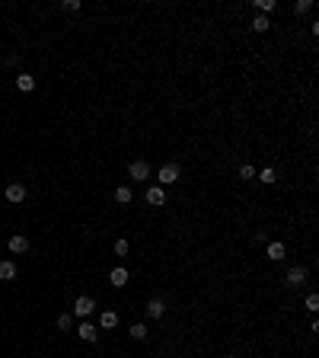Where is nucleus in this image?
Masks as SVG:
<instances>
[{
    "label": "nucleus",
    "mask_w": 319,
    "mask_h": 358,
    "mask_svg": "<svg viewBox=\"0 0 319 358\" xmlns=\"http://www.w3.org/2000/svg\"><path fill=\"white\" fill-rule=\"evenodd\" d=\"M93 310H96V301H93V297H77V301H74V313H77V317H90V313Z\"/></svg>",
    "instance_id": "nucleus-4"
},
{
    "label": "nucleus",
    "mask_w": 319,
    "mask_h": 358,
    "mask_svg": "<svg viewBox=\"0 0 319 358\" xmlns=\"http://www.w3.org/2000/svg\"><path fill=\"white\" fill-rule=\"evenodd\" d=\"M131 339H137V342H144V339H147V326H144V323H134V326H131Z\"/></svg>",
    "instance_id": "nucleus-15"
},
{
    "label": "nucleus",
    "mask_w": 319,
    "mask_h": 358,
    "mask_svg": "<svg viewBox=\"0 0 319 358\" xmlns=\"http://www.w3.org/2000/svg\"><path fill=\"white\" fill-rule=\"evenodd\" d=\"M23 198H26V186H23V183H10V186H7V202L19 205Z\"/></svg>",
    "instance_id": "nucleus-5"
},
{
    "label": "nucleus",
    "mask_w": 319,
    "mask_h": 358,
    "mask_svg": "<svg viewBox=\"0 0 319 358\" xmlns=\"http://www.w3.org/2000/svg\"><path fill=\"white\" fill-rule=\"evenodd\" d=\"M58 329H70V313H61V317H58Z\"/></svg>",
    "instance_id": "nucleus-24"
},
{
    "label": "nucleus",
    "mask_w": 319,
    "mask_h": 358,
    "mask_svg": "<svg viewBox=\"0 0 319 358\" xmlns=\"http://www.w3.org/2000/svg\"><path fill=\"white\" fill-rule=\"evenodd\" d=\"M268 259H284V243H278V240H274V243H268Z\"/></svg>",
    "instance_id": "nucleus-14"
},
{
    "label": "nucleus",
    "mask_w": 319,
    "mask_h": 358,
    "mask_svg": "<svg viewBox=\"0 0 319 358\" xmlns=\"http://www.w3.org/2000/svg\"><path fill=\"white\" fill-rule=\"evenodd\" d=\"M284 282H287V288H300V285H306V269L303 266H290L287 275H284Z\"/></svg>",
    "instance_id": "nucleus-3"
},
{
    "label": "nucleus",
    "mask_w": 319,
    "mask_h": 358,
    "mask_svg": "<svg viewBox=\"0 0 319 358\" xmlns=\"http://www.w3.org/2000/svg\"><path fill=\"white\" fill-rule=\"evenodd\" d=\"M99 323H102V329H112L115 323H118V317H115L112 310H106V313H102V317H99Z\"/></svg>",
    "instance_id": "nucleus-17"
},
{
    "label": "nucleus",
    "mask_w": 319,
    "mask_h": 358,
    "mask_svg": "<svg viewBox=\"0 0 319 358\" xmlns=\"http://www.w3.org/2000/svg\"><path fill=\"white\" fill-rule=\"evenodd\" d=\"M258 179H262V183H268V186H271L274 179H278V176H274V170H262V173H258Z\"/></svg>",
    "instance_id": "nucleus-22"
},
{
    "label": "nucleus",
    "mask_w": 319,
    "mask_h": 358,
    "mask_svg": "<svg viewBox=\"0 0 319 358\" xmlns=\"http://www.w3.org/2000/svg\"><path fill=\"white\" fill-rule=\"evenodd\" d=\"M10 278H16V266L10 259H0V282H10Z\"/></svg>",
    "instance_id": "nucleus-11"
},
{
    "label": "nucleus",
    "mask_w": 319,
    "mask_h": 358,
    "mask_svg": "<svg viewBox=\"0 0 319 358\" xmlns=\"http://www.w3.org/2000/svg\"><path fill=\"white\" fill-rule=\"evenodd\" d=\"M255 7L262 10V16L271 13V10H278V0H255Z\"/></svg>",
    "instance_id": "nucleus-18"
},
{
    "label": "nucleus",
    "mask_w": 319,
    "mask_h": 358,
    "mask_svg": "<svg viewBox=\"0 0 319 358\" xmlns=\"http://www.w3.org/2000/svg\"><path fill=\"white\" fill-rule=\"evenodd\" d=\"M147 313H150L153 320H163V313H166V304H163V297H150V301H147Z\"/></svg>",
    "instance_id": "nucleus-6"
},
{
    "label": "nucleus",
    "mask_w": 319,
    "mask_h": 358,
    "mask_svg": "<svg viewBox=\"0 0 319 358\" xmlns=\"http://www.w3.org/2000/svg\"><path fill=\"white\" fill-rule=\"evenodd\" d=\"M128 176L137 179V183H147V179H150V163H147V160H134L128 167Z\"/></svg>",
    "instance_id": "nucleus-2"
},
{
    "label": "nucleus",
    "mask_w": 319,
    "mask_h": 358,
    "mask_svg": "<svg viewBox=\"0 0 319 358\" xmlns=\"http://www.w3.org/2000/svg\"><path fill=\"white\" fill-rule=\"evenodd\" d=\"M310 10H313L310 0H297V3H294V13H297V16H300V13H310Z\"/></svg>",
    "instance_id": "nucleus-19"
},
{
    "label": "nucleus",
    "mask_w": 319,
    "mask_h": 358,
    "mask_svg": "<svg viewBox=\"0 0 319 358\" xmlns=\"http://www.w3.org/2000/svg\"><path fill=\"white\" fill-rule=\"evenodd\" d=\"M179 176H182L179 163H163V167H160V173H157V179H160V186H173Z\"/></svg>",
    "instance_id": "nucleus-1"
},
{
    "label": "nucleus",
    "mask_w": 319,
    "mask_h": 358,
    "mask_svg": "<svg viewBox=\"0 0 319 358\" xmlns=\"http://www.w3.org/2000/svg\"><path fill=\"white\" fill-rule=\"evenodd\" d=\"M77 333H80V339H83V342H96V326H93V323H80V329H77Z\"/></svg>",
    "instance_id": "nucleus-10"
},
{
    "label": "nucleus",
    "mask_w": 319,
    "mask_h": 358,
    "mask_svg": "<svg viewBox=\"0 0 319 358\" xmlns=\"http://www.w3.org/2000/svg\"><path fill=\"white\" fill-rule=\"evenodd\" d=\"M147 202H150V205H163V202H166L163 186H150V189H147Z\"/></svg>",
    "instance_id": "nucleus-9"
},
{
    "label": "nucleus",
    "mask_w": 319,
    "mask_h": 358,
    "mask_svg": "<svg viewBox=\"0 0 319 358\" xmlns=\"http://www.w3.org/2000/svg\"><path fill=\"white\" fill-rule=\"evenodd\" d=\"M115 253L125 256V253H128V240H115Z\"/></svg>",
    "instance_id": "nucleus-25"
},
{
    "label": "nucleus",
    "mask_w": 319,
    "mask_h": 358,
    "mask_svg": "<svg viewBox=\"0 0 319 358\" xmlns=\"http://www.w3.org/2000/svg\"><path fill=\"white\" fill-rule=\"evenodd\" d=\"M306 310H310V313L319 310V297L316 294H306Z\"/></svg>",
    "instance_id": "nucleus-21"
},
{
    "label": "nucleus",
    "mask_w": 319,
    "mask_h": 358,
    "mask_svg": "<svg viewBox=\"0 0 319 358\" xmlns=\"http://www.w3.org/2000/svg\"><path fill=\"white\" fill-rule=\"evenodd\" d=\"M268 26H271V23H268V16H262V13L252 19V29H255V32H268Z\"/></svg>",
    "instance_id": "nucleus-16"
},
{
    "label": "nucleus",
    "mask_w": 319,
    "mask_h": 358,
    "mask_svg": "<svg viewBox=\"0 0 319 358\" xmlns=\"http://www.w3.org/2000/svg\"><path fill=\"white\" fill-rule=\"evenodd\" d=\"M16 86H19L23 93H32V90H35V77H29V74H19V77H16Z\"/></svg>",
    "instance_id": "nucleus-13"
},
{
    "label": "nucleus",
    "mask_w": 319,
    "mask_h": 358,
    "mask_svg": "<svg viewBox=\"0 0 319 358\" xmlns=\"http://www.w3.org/2000/svg\"><path fill=\"white\" fill-rule=\"evenodd\" d=\"M109 282H112L115 288H125V285H128V269H125V266L112 269V272H109Z\"/></svg>",
    "instance_id": "nucleus-8"
},
{
    "label": "nucleus",
    "mask_w": 319,
    "mask_h": 358,
    "mask_svg": "<svg viewBox=\"0 0 319 358\" xmlns=\"http://www.w3.org/2000/svg\"><path fill=\"white\" fill-rule=\"evenodd\" d=\"M10 253H16V256H19V253H26V250H29V237H23V234H13V237H10Z\"/></svg>",
    "instance_id": "nucleus-7"
},
{
    "label": "nucleus",
    "mask_w": 319,
    "mask_h": 358,
    "mask_svg": "<svg viewBox=\"0 0 319 358\" xmlns=\"http://www.w3.org/2000/svg\"><path fill=\"white\" fill-rule=\"evenodd\" d=\"M239 176H243V179H255V167H252V163H243V167H239Z\"/></svg>",
    "instance_id": "nucleus-20"
},
{
    "label": "nucleus",
    "mask_w": 319,
    "mask_h": 358,
    "mask_svg": "<svg viewBox=\"0 0 319 358\" xmlns=\"http://www.w3.org/2000/svg\"><path fill=\"white\" fill-rule=\"evenodd\" d=\"M61 10H67V13H74V10H80V0H64Z\"/></svg>",
    "instance_id": "nucleus-23"
},
{
    "label": "nucleus",
    "mask_w": 319,
    "mask_h": 358,
    "mask_svg": "<svg viewBox=\"0 0 319 358\" xmlns=\"http://www.w3.org/2000/svg\"><path fill=\"white\" fill-rule=\"evenodd\" d=\"M131 198H134L131 186H118V189H115V202H118V205H128Z\"/></svg>",
    "instance_id": "nucleus-12"
}]
</instances>
